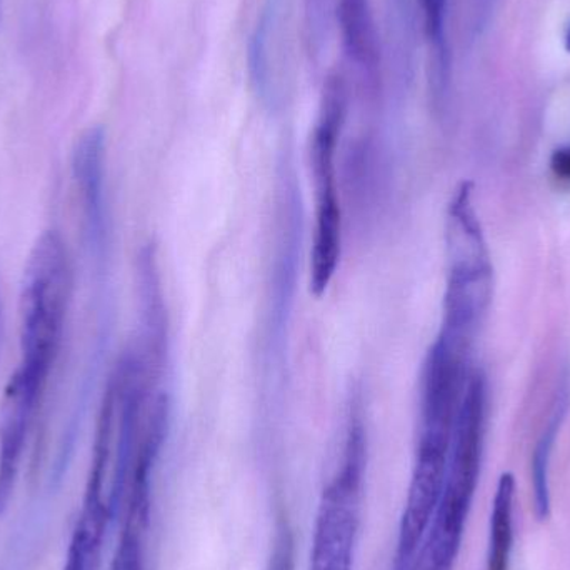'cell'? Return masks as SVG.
<instances>
[{
	"label": "cell",
	"instance_id": "7c38bea8",
	"mask_svg": "<svg viewBox=\"0 0 570 570\" xmlns=\"http://www.w3.org/2000/svg\"><path fill=\"white\" fill-rule=\"evenodd\" d=\"M448 2L449 0H421L425 32H428L429 40H431L432 46L435 47L442 60H444V30Z\"/></svg>",
	"mask_w": 570,
	"mask_h": 570
},
{
	"label": "cell",
	"instance_id": "3957f363",
	"mask_svg": "<svg viewBox=\"0 0 570 570\" xmlns=\"http://www.w3.org/2000/svg\"><path fill=\"white\" fill-rule=\"evenodd\" d=\"M69 298V263L62 237L47 230L33 244L20 292V367L46 379L56 358Z\"/></svg>",
	"mask_w": 570,
	"mask_h": 570
},
{
	"label": "cell",
	"instance_id": "9a60e30c",
	"mask_svg": "<svg viewBox=\"0 0 570 570\" xmlns=\"http://www.w3.org/2000/svg\"><path fill=\"white\" fill-rule=\"evenodd\" d=\"M566 49H568L570 52V26L568 29V33H566Z\"/></svg>",
	"mask_w": 570,
	"mask_h": 570
},
{
	"label": "cell",
	"instance_id": "7a4b0ae2",
	"mask_svg": "<svg viewBox=\"0 0 570 570\" xmlns=\"http://www.w3.org/2000/svg\"><path fill=\"white\" fill-rule=\"evenodd\" d=\"M449 273L442 331L474 342L492 297V266L471 184L455 190L445 226Z\"/></svg>",
	"mask_w": 570,
	"mask_h": 570
},
{
	"label": "cell",
	"instance_id": "8992f818",
	"mask_svg": "<svg viewBox=\"0 0 570 570\" xmlns=\"http://www.w3.org/2000/svg\"><path fill=\"white\" fill-rule=\"evenodd\" d=\"M46 379L19 367L10 377L0 404V514H3L19 474L27 431Z\"/></svg>",
	"mask_w": 570,
	"mask_h": 570
},
{
	"label": "cell",
	"instance_id": "9c48e42d",
	"mask_svg": "<svg viewBox=\"0 0 570 570\" xmlns=\"http://www.w3.org/2000/svg\"><path fill=\"white\" fill-rule=\"evenodd\" d=\"M515 479L505 472L499 479L491 514L488 570H509L514 544Z\"/></svg>",
	"mask_w": 570,
	"mask_h": 570
},
{
	"label": "cell",
	"instance_id": "277c9868",
	"mask_svg": "<svg viewBox=\"0 0 570 570\" xmlns=\"http://www.w3.org/2000/svg\"><path fill=\"white\" fill-rule=\"evenodd\" d=\"M365 429L352 412L341 469L322 492L315 515L308 570H352L361 525Z\"/></svg>",
	"mask_w": 570,
	"mask_h": 570
},
{
	"label": "cell",
	"instance_id": "5bb4252c",
	"mask_svg": "<svg viewBox=\"0 0 570 570\" xmlns=\"http://www.w3.org/2000/svg\"><path fill=\"white\" fill-rule=\"evenodd\" d=\"M551 169L561 179L570 180V146L561 147L551 157Z\"/></svg>",
	"mask_w": 570,
	"mask_h": 570
},
{
	"label": "cell",
	"instance_id": "52a82bcc",
	"mask_svg": "<svg viewBox=\"0 0 570 570\" xmlns=\"http://www.w3.org/2000/svg\"><path fill=\"white\" fill-rule=\"evenodd\" d=\"M104 157L106 134L102 127H90L73 147L72 170L82 196L90 244L97 249L104 240Z\"/></svg>",
	"mask_w": 570,
	"mask_h": 570
},
{
	"label": "cell",
	"instance_id": "8fae6325",
	"mask_svg": "<svg viewBox=\"0 0 570 570\" xmlns=\"http://www.w3.org/2000/svg\"><path fill=\"white\" fill-rule=\"evenodd\" d=\"M147 524L122 521L109 570H147Z\"/></svg>",
	"mask_w": 570,
	"mask_h": 570
},
{
	"label": "cell",
	"instance_id": "5b68a950",
	"mask_svg": "<svg viewBox=\"0 0 570 570\" xmlns=\"http://www.w3.org/2000/svg\"><path fill=\"white\" fill-rule=\"evenodd\" d=\"M287 0H266L247 46V69L257 99L279 109L291 89V32Z\"/></svg>",
	"mask_w": 570,
	"mask_h": 570
},
{
	"label": "cell",
	"instance_id": "4fadbf2b",
	"mask_svg": "<svg viewBox=\"0 0 570 570\" xmlns=\"http://www.w3.org/2000/svg\"><path fill=\"white\" fill-rule=\"evenodd\" d=\"M266 570H294V539L287 522L279 521Z\"/></svg>",
	"mask_w": 570,
	"mask_h": 570
},
{
	"label": "cell",
	"instance_id": "30bf717a",
	"mask_svg": "<svg viewBox=\"0 0 570 570\" xmlns=\"http://www.w3.org/2000/svg\"><path fill=\"white\" fill-rule=\"evenodd\" d=\"M559 419L561 414L556 415L552 424L549 425L546 434L539 441L532 459V481H534L535 512L541 521L551 514V491H549V462H551L552 448H554L556 438H558Z\"/></svg>",
	"mask_w": 570,
	"mask_h": 570
},
{
	"label": "cell",
	"instance_id": "ba28073f",
	"mask_svg": "<svg viewBox=\"0 0 570 570\" xmlns=\"http://www.w3.org/2000/svg\"><path fill=\"white\" fill-rule=\"evenodd\" d=\"M335 17L345 57L374 86L381 72V40L372 0H337Z\"/></svg>",
	"mask_w": 570,
	"mask_h": 570
},
{
	"label": "cell",
	"instance_id": "e0dca14e",
	"mask_svg": "<svg viewBox=\"0 0 570 570\" xmlns=\"http://www.w3.org/2000/svg\"><path fill=\"white\" fill-rule=\"evenodd\" d=\"M0 318H2V312H0Z\"/></svg>",
	"mask_w": 570,
	"mask_h": 570
},
{
	"label": "cell",
	"instance_id": "6da1fadb",
	"mask_svg": "<svg viewBox=\"0 0 570 570\" xmlns=\"http://www.w3.org/2000/svg\"><path fill=\"white\" fill-rule=\"evenodd\" d=\"M348 110L347 77L335 69L325 79L321 109L311 139L315 186V229L311 253V292L321 297L334 279L342 250V207L335 156Z\"/></svg>",
	"mask_w": 570,
	"mask_h": 570
},
{
	"label": "cell",
	"instance_id": "2e32d148",
	"mask_svg": "<svg viewBox=\"0 0 570 570\" xmlns=\"http://www.w3.org/2000/svg\"><path fill=\"white\" fill-rule=\"evenodd\" d=\"M0 17H2V0H0Z\"/></svg>",
	"mask_w": 570,
	"mask_h": 570
}]
</instances>
